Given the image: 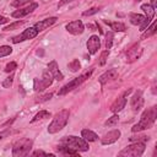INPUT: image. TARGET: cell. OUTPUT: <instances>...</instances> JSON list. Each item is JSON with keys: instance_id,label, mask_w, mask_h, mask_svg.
<instances>
[{"instance_id": "obj_1", "label": "cell", "mask_w": 157, "mask_h": 157, "mask_svg": "<svg viewBox=\"0 0 157 157\" xmlns=\"http://www.w3.org/2000/svg\"><path fill=\"white\" fill-rule=\"evenodd\" d=\"M156 117H157V108L156 107H152L150 109L144 110V113L140 118V121L131 128V131L132 132H139V131L150 129L153 125V123L156 120Z\"/></svg>"}, {"instance_id": "obj_2", "label": "cell", "mask_w": 157, "mask_h": 157, "mask_svg": "<svg viewBox=\"0 0 157 157\" xmlns=\"http://www.w3.org/2000/svg\"><path fill=\"white\" fill-rule=\"evenodd\" d=\"M69 115H70V113H69V110H66V109H63V110H60L59 113H56V114L54 115L52 123H50L49 126H48V132H49V134H55V132L60 131L61 129H64L65 125H66L67 121H69Z\"/></svg>"}, {"instance_id": "obj_3", "label": "cell", "mask_w": 157, "mask_h": 157, "mask_svg": "<svg viewBox=\"0 0 157 157\" xmlns=\"http://www.w3.org/2000/svg\"><path fill=\"white\" fill-rule=\"evenodd\" d=\"M61 144L63 145H66L76 151H88V142L86 140H83L82 137H78V136H74V135H70V136H65L63 137L61 140Z\"/></svg>"}, {"instance_id": "obj_4", "label": "cell", "mask_w": 157, "mask_h": 157, "mask_svg": "<svg viewBox=\"0 0 157 157\" xmlns=\"http://www.w3.org/2000/svg\"><path fill=\"white\" fill-rule=\"evenodd\" d=\"M92 69L91 70H88V71H86L85 74H82V75H80L78 77H75L74 80H71L70 82H67L66 85H64L60 90H59V92H58V94L59 96H63V94H66V93H69L70 91H72V90H75V88H77L86 78H88L90 76H91V74H92Z\"/></svg>"}, {"instance_id": "obj_5", "label": "cell", "mask_w": 157, "mask_h": 157, "mask_svg": "<svg viewBox=\"0 0 157 157\" xmlns=\"http://www.w3.org/2000/svg\"><path fill=\"white\" fill-rule=\"evenodd\" d=\"M33 141L31 139H22L17 141L12 147V156L13 157H22L29 155V151L32 148Z\"/></svg>"}, {"instance_id": "obj_6", "label": "cell", "mask_w": 157, "mask_h": 157, "mask_svg": "<svg viewBox=\"0 0 157 157\" xmlns=\"http://www.w3.org/2000/svg\"><path fill=\"white\" fill-rule=\"evenodd\" d=\"M145 151V142H132L119 152V156L125 157H139Z\"/></svg>"}, {"instance_id": "obj_7", "label": "cell", "mask_w": 157, "mask_h": 157, "mask_svg": "<svg viewBox=\"0 0 157 157\" xmlns=\"http://www.w3.org/2000/svg\"><path fill=\"white\" fill-rule=\"evenodd\" d=\"M53 75L49 72V71H44L43 72V75H42V78L40 80H38V78H34L33 80V82H34V91H43L44 88H47V87H49L52 83H53Z\"/></svg>"}, {"instance_id": "obj_8", "label": "cell", "mask_w": 157, "mask_h": 157, "mask_svg": "<svg viewBox=\"0 0 157 157\" xmlns=\"http://www.w3.org/2000/svg\"><path fill=\"white\" fill-rule=\"evenodd\" d=\"M130 92H131V88L124 91V92L113 102V104L110 105V110H112L113 113H119L120 110H123V109L125 108V104H126V101H128V96H129Z\"/></svg>"}, {"instance_id": "obj_9", "label": "cell", "mask_w": 157, "mask_h": 157, "mask_svg": "<svg viewBox=\"0 0 157 157\" xmlns=\"http://www.w3.org/2000/svg\"><path fill=\"white\" fill-rule=\"evenodd\" d=\"M37 34H38V31H37L34 27H29V28L25 29L21 34L13 37V38H12V42L16 44V43H20V42H23V40H27V39H32V38H34Z\"/></svg>"}, {"instance_id": "obj_10", "label": "cell", "mask_w": 157, "mask_h": 157, "mask_svg": "<svg viewBox=\"0 0 157 157\" xmlns=\"http://www.w3.org/2000/svg\"><path fill=\"white\" fill-rule=\"evenodd\" d=\"M141 54H142V48H141L140 43H135L126 52V61L128 63H134L135 60H137L141 56Z\"/></svg>"}, {"instance_id": "obj_11", "label": "cell", "mask_w": 157, "mask_h": 157, "mask_svg": "<svg viewBox=\"0 0 157 157\" xmlns=\"http://www.w3.org/2000/svg\"><path fill=\"white\" fill-rule=\"evenodd\" d=\"M130 107L134 112L141 110V108L144 107V96L141 91H136L132 94V97L130 98Z\"/></svg>"}, {"instance_id": "obj_12", "label": "cell", "mask_w": 157, "mask_h": 157, "mask_svg": "<svg viewBox=\"0 0 157 157\" xmlns=\"http://www.w3.org/2000/svg\"><path fill=\"white\" fill-rule=\"evenodd\" d=\"M86 45H87V50H88V53H90L91 55L96 54V53L98 52V49L101 48V40H99V37L96 36V34L91 36V37L88 38Z\"/></svg>"}, {"instance_id": "obj_13", "label": "cell", "mask_w": 157, "mask_h": 157, "mask_svg": "<svg viewBox=\"0 0 157 157\" xmlns=\"http://www.w3.org/2000/svg\"><path fill=\"white\" fill-rule=\"evenodd\" d=\"M65 28H66V31H67L69 33L77 36V34H81V33L83 32V29H85V26H83L82 21H80V20H76V21H72V22L67 23Z\"/></svg>"}, {"instance_id": "obj_14", "label": "cell", "mask_w": 157, "mask_h": 157, "mask_svg": "<svg viewBox=\"0 0 157 157\" xmlns=\"http://www.w3.org/2000/svg\"><path fill=\"white\" fill-rule=\"evenodd\" d=\"M37 7H38V4L37 2H31L29 6L23 7V9H18L16 11H13L12 12V17H15V18H22V17L29 15L31 12H33V10H36Z\"/></svg>"}, {"instance_id": "obj_15", "label": "cell", "mask_w": 157, "mask_h": 157, "mask_svg": "<svg viewBox=\"0 0 157 157\" xmlns=\"http://www.w3.org/2000/svg\"><path fill=\"white\" fill-rule=\"evenodd\" d=\"M119 137H120V130L114 129V130L107 132V134L102 137L101 142H102V145H110V144H114L115 141H118Z\"/></svg>"}, {"instance_id": "obj_16", "label": "cell", "mask_w": 157, "mask_h": 157, "mask_svg": "<svg viewBox=\"0 0 157 157\" xmlns=\"http://www.w3.org/2000/svg\"><path fill=\"white\" fill-rule=\"evenodd\" d=\"M117 77H118V71H117V69H109L108 71H105L104 74H102V75L99 76L98 81H99L101 85H105V83H108V82H110V81H114Z\"/></svg>"}, {"instance_id": "obj_17", "label": "cell", "mask_w": 157, "mask_h": 157, "mask_svg": "<svg viewBox=\"0 0 157 157\" xmlns=\"http://www.w3.org/2000/svg\"><path fill=\"white\" fill-rule=\"evenodd\" d=\"M56 17H48V18H44V20H42V21H39V22H36L34 23V28L38 31V32H42V31H44V29H47L48 27H50L52 25H54L55 22H56Z\"/></svg>"}, {"instance_id": "obj_18", "label": "cell", "mask_w": 157, "mask_h": 157, "mask_svg": "<svg viewBox=\"0 0 157 157\" xmlns=\"http://www.w3.org/2000/svg\"><path fill=\"white\" fill-rule=\"evenodd\" d=\"M48 71L53 75V77L58 81H61L64 78V75L61 74V71L59 70V66H58V63L55 60H52L49 64H48Z\"/></svg>"}, {"instance_id": "obj_19", "label": "cell", "mask_w": 157, "mask_h": 157, "mask_svg": "<svg viewBox=\"0 0 157 157\" xmlns=\"http://www.w3.org/2000/svg\"><path fill=\"white\" fill-rule=\"evenodd\" d=\"M81 136L83 140H86L87 142H93V141H97L98 140V136L96 132H93L92 130L90 129H83L81 131Z\"/></svg>"}, {"instance_id": "obj_20", "label": "cell", "mask_w": 157, "mask_h": 157, "mask_svg": "<svg viewBox=\"0 0 157 157\" xmlns=\"http://www.w3.org/2000/svg\"><path fill=\"white\" fill-rule=\"evenodd\" d=\"M141 10L146 13L145 17L151 22V21L153 20V17H155V12H156V10H153L152 6H151L150 4H142V5H141Z\"/></svg>"}, {"instance_id": "obj_21", "label": "cell", "mask_w": 157, "mask_h": 157, "mask_svg": "<svg viewBox=\"0 0 157 157\" xmlns=\"http://www.w3.org/2000/svg\"><path fill=\"white\" fill-rule=\"evenodd\" d=\"M56 150L63 155H72V156H77L78 155V151H76V150H74V148H71V147H69L66 145H63V144L59 145L56 147Z\"/></svg>"}, {"instance_id": "obj_22", "label": "cell", "mask_w": 157, "mask_h": 157, "mask_svg": "<svg viewBox=\"0 0 157 157\" xmlns=\"http://www.w3.org/2000/svg\"><path fill=\"white\" fill-rule=\"evenodd\" d=\"M104 22H105V23L110 27V29H113L114 32H124V31L126 29L125 25L121 23V22H109V21H107V20H104Z\"/></svg>"}, {"instance_id": "obj_23", "label": "cell", "mask_w": 157, "mask_h": 157, "mask_svg": "<svg viewBox=\"0 0 157 157\" xmlns=\"http://www.w3.org/2000/svg\"><path fill=\"white\" fill-rule=\"evenodd\" d=\"M145 16L144 15H140V13H130L129 15V20H130V22L132 23V25H135V26H140L144 21H145Z\"/></svg>"}, {"instance_id": "obj_24", "label": "cell", "mask_w": 157, "mask_h": 157, "mask_svg": "<svg viewBox=\"0 0 157 157\" xmlns=\"http://www.w3.org/2000/svg\"><path fill=\"white\" fill-rule=\"evenodd\" d=\"M155 33H156V21H153V22L150 25V27H147V29L144 31V33H142V36H141V39L148 38V37H151V36L155 34Z\"/></svg>"}, {"instance_id": "obj_25", "label": "cell", "mask_w": 157, "mask_h": 157, "mask_svg": "<svg viewBox=\"0 0 157 157\" xmlns=\"http://www.w3.org/2000/svg\"><path fill=\"white\" fill-rule=\"evenodd\" d=\"M69 69H70V71H72V72H76V71H78L80 70V67H81V64H80V61H78V59H74V60H71L70 63H69Z\"/></svg>"}, {"instance_id": "obj_26", "label": "cell", "mask_w": 157, "mask_h": 157, "mask_svg": "<svg viewBox=\"0 0 157 157\" xmlns=\"http://www.w3.org/2000/svg\"><path fill=\"white\" fill-rule=\"evenodd\" d=\"M50 117V113L49 112H47V110H40L39 113H37L36 115H34V118L31 120L32 123H34V121H37V120H39V119H44V118H49Z\"/></svg>"}, {"instance_id": "obj_27", "label": "cell", "mask_w": 157, "mask_h": 157, "mask_svg": "<svg viewBox=\"0 0 157 157\" xmlns=\"http://www.w3.org/2000/svg\"><path fill=\"white\" fill-rule=\"evenodd\" d=\"M150 140V136H146V135H140V136H131L130 137V141L131 142H146Z\"/></svg>"}, {"instance_id": "obj_28", "label": "cell", "mask_w": 157, "mask_h": 157, "mask_svg": "<svg viewBox=\"0 0 157 157\" xmlns=\"http://www.w3.org/2000/svg\"><path fill=\"white\" fill-rule=\"evenodd\" d=\"M11 53H12V48H11V47H9V45H2V47H0V58L7 56V55H10Z\"/></svg>"}, {"instance_id": "obj_29", "label": "cell", "mask_w": 157, "mask_h": 157, "mask_svg": "<svg viewBox=\"0 0 157 157\" xmlns=\"http://www.w3.org/2000/svg\"><path fill=\"white\" fill-rule=\"evenodd\" d=\"M23 23H25V21H16V22L10 23L9 26H6V27L4 28V31H12V29H16V28H18L20 26H22Z\"/></svg>"}, {"instance_id": "obj_30", "label": "cell", "mask_w": 157, "mask_h": 157, "mask_svg": "<svg viewBox=\"0 0 157 157\" xmlns=\"http://www.w3.org/2000/svg\"><path fill=\"white\" fill-rule=\"evenodd\" d=\"M113 37H114L113 32H108V33L105 34V47H107V49H110V48H112V44H113Z\"/></svg>"}, {"instance_id": "obj_31", "label": "cell", "mask_w": 157, "mask_h": 157, "mask_svg": "<svg viewBox=\"0 0 157 157\" xmlns=\"http://www.w3.org/2000/svg\"><path fill=\"white\" fill-rule=\"evenodd\" d=\"M118 121H119V117H118L117 114H114L113 117L108 118V120L105 121V125H107V126H114V125L118 124Z\"/></svg>"}, {"instance_id": "obj_32", "label": "cell", "mask_w": 157, "mask_h": 157, "mask_svg": "<svg viewBox=\"0 0 157 157\" xmlns=\"http://www.w3.org/2000/svg\"><path fill=\"white\" fill-rule=\"evenodd\" d=\"M32 2V0H13L12 2H11V5L13 6V7H21L22 5H25V4H31Z\"/></svg>"}, {"instance_id": "obj_33", "label": "cell", "mask_w": 157, "mask_h": 157, "mask_svg": "<svg viewBox=\"0 0 157 157\" xmlns=\"http://www.w3.org/2000/svg\"><path fill=\"white\" fill-rule=\"evenodd\" d=\"M108 55H109V50H104L102 52L101 56H99V65H104L107 59H108Z\"/></svg>"}, {"instance_id": "obj_34", "label": "cell", "mask_w": 157, "mask_h": 157, "mask_svg": "<svg viewBox=\"0 0 157 157\" xmlns=\"http://www.w3.org/2000/svg\"><path fill=\"white\" fill-rule=\"evenodd\" d=\"M12 81H13V75H10V76L6 77V80L2 82V87H5V88L10 87V86L12 85Z\"/></svg>"}, {"instance_id": "obj_35", "label": "cell", "mask_w": 157, "mask_h": 157, "mask_svg": "<svg viewBox=\"0 0 157 157\" xmlns=\"http://www.w3.org/2000/svg\"><path fill=\"white\" fill-rule=\"evenodd\" d=\"M101 10V7H92V9H90V10H87V11H83V16H91V15H93V13H96V12H98Z\"/></svg>"}, {"instance_id": "obj_36", "label": "cell", "mask_w": 157, "mask_h": 157, "mask_svg": "<svg viewBox=\"0 0 157 157\" xmlns=\"http://www.w3.org/2000/svg\"><path fill=\"white\" fill-rule=\"evenodd\" d=\"M16 66H17V64H16L15 61H11V63H9V64L6 65L5 71H6V72H12V71L16 69Z\"/></svg>"}, {"instance_id": "obj_37", "label": "cell", "mask_w": 157, "mask_h": 157, "mask_svg": "<svg viewBox=\"0 0 157 157\" xmlns=\"http://www.w3.org/2000/svg\"><path fill=\"white\" fill-rule=\"evenodd\" d=\"M53 97V94L52 93H47V94H44V96H42V97H38V99H37V102H39V103H42V102H45V101H49L50 98Z\"/></svg>"}, {"instance_id": "obj_38", "label": "cell", "mask_w": 157, "mask_h": 157, "mask_svg": "<svg viewBox=\"0 0 157 157\" xmlns=\"http://www.w3.org/2000/svg\"><path fill=\"white\" fill-rule=\"evenodd\" d=\"M32 156H50V157H53L54 155H53V153H47V152H44V151H42V150H37V151H34V152L32 153Z\"/></svg>"}, {"instance_id": "obj_39", "label": "cell", "mask_w": 157, "mask_h": 157, "mask_svg": "<svg viewBox=\"0 0 157 157\" xmlns=\"http://www.w3.org/2000/svg\"><path fill=\"white\" fill-rule=\"evenodd\" d=\"M74 0H61V1H59V4H58V7H61V6H64V5H66V4H69V2H72Z\"/></svg>"}, {"instance_id": "obj_40", "label": "cell", "mask_w": 157, "mask_h": 157, "mask_svg": "<svg viewBox=\"0 0 157 157\" xmlns=\"http://www.w3.org/2000/svg\"><path fill=\"white\" fill-rule=\"evenodd\" d=\"M9 134H10V131H7V130H5V131H1V132H0V140H2V139H4L6 135H9Z\"/></svg>"}, {"instance_id": "obj_41", "label": "cell", "mask_w": 157, "mask_h": 157, "mask_svg": "<svg viewBox=\"0 0 157 157\" xmlns=\"http://www.w3.org/2000/svg\"><path fill=\"white\" fill-rule=\"evenodd\" d=\"M150 5L152 6L153 10H157V0H151V4Z\"/></svg>"}, {"instance_id": "obj_42", "label": "cell", "mask_w": 157, "mask_h": 157, "mask_svg": "<svg viewBox=\"0 0 157 157\" xmlns=\"http://www.w3.org/2000/svg\"><path fill=\"white\" fill-rule=\"evenodd\" d=\"M9 22V20L6 18V17H4V16H0V25H4V23H7Z\"/></svg>"}, {"instance_id": "obj_43", "label": "cell", "mask_w": 157, "mask_h": 157, "mask_svg": "<svg viewBox=\"0 0 157 157\" xmlns=\"http://www.w3.org/2000/svg\"><path fill=\"white\" fill-rule=\"evenodd\" d=\"M135 1H136V2H139V1H141V0H135Z\"/></svg>"}, {"instance_id": "obj_44", "label": "cell", "mask_w": 157, "mask_h": 157, "mask_svg": "<svg viewBox=\"0 0 157 157\" xmlns=\"http://www.w3.org/2000/svg\"><path fill=\"white\" fill-rule=\"evenodd\" d=\"M0 38H1V37H0Z\"/></svg>"}]
</instances>
